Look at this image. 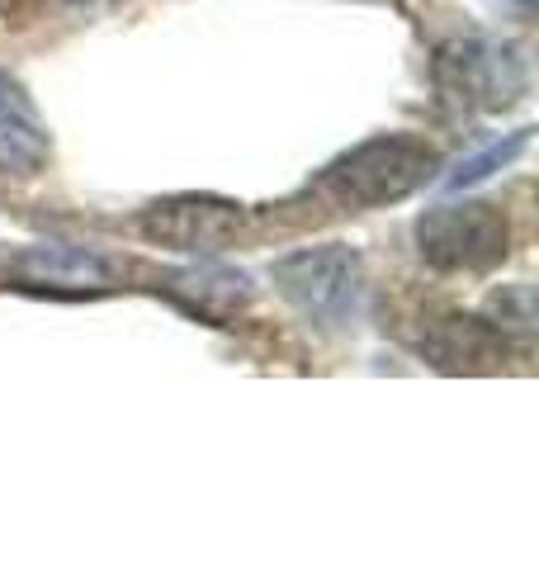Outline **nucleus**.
<instances>
[{
  "label": "nucleus",
  "mask_w": 539,
  "mask_h": 568,
  "mask_svg": "<svg viewBox=\"0 0 539 568\" xmlns=\"http://www.w3.org/2000/svg\"><path fill=\"white\" fill-rule=\"evenodd\" d=\"M526 148V133H516L507 148H492V152H482V156H474V162H464L455 175H449V190H464V185H474V181H482V175H488L492 166H507L511 156Z\"/></svg>",
  "instance_id": "nucleus-10"
},
{
  "label": "nucleus",
  "mask_w": 539,
  "mask_h": 568,
  "mask_svg": "<svg viewBox=\"0 0 539 568\" xmlns=\"http://www.w3.org/2000/svg\"><path fill=\"white\" fill-rule=\"evenodd\" d=\"M421 351L440 369H478L507 355V336H501V327L482 323V317H440L421 342Z\"/></svg>",
  "instance_id": "nucleus-7"
},
{
  "label": "nucleus",
  "mask_w": 539,
  "mask_h": 568,
  "mask_svg": "<svg viewBox=\"0 0 539 568\" xmlns=\"http://www.w3.org/2000/svg\"><path fill=\"white\" fill-rule=\"evenodd\" d=\"M436 171V152L411 138H374L359 142L355 152L336 156L322 175V190L346 209H379L407 200L417 185L430 181Z\"/></svg>",
  "instance_id": "nucleus-1"
},
{
  "label": "nucleus",
  "mask_w": 539,
  "mask_h": 568,
  "mask_svg": "<svg viewBox=\"0 0 539 568\" xmlns=\"http://www.w3.org/2000/svg\"><path fill=\"white\" fill-rule=\"evenodd\" d=\"M275 284L289 304L322 327H340L359 308L365 271L350 246H313V252L284 256L275 265Z\"/></svg>",
  "instance_id": "nucleus-2"
},
{
  "label": "nucleus",
  "mask_w": 539,
  "mask_h": 568,
  "mask_svg": "<svg viewBox=\"0 0 539 568\" xmlns=\"http://www.w3.org/2000/svg\"><path fill=\"white\" fill-rule=\"evenodd\" d=\"M501 71H516V58L511 52H497V48H482V43H469V48H455V52H440L436 62V77H440V91L459 104H511V95L520 91V81Z\"/></svg>",
  "instance_id": "nucleus-5"
},
{
  "label": "nucleus",
  "mask_w": 539,
  "mask_h": 568,
  "mask_svg": "<svg viewBox=\"0 0 539 568\" xmlns=\"http://www.w3.org/2000/svg\"><path fill=\"white\" fill-rule=\"evenodd\" d=\"M138 227H142V237L156 246L209 256V252H223L227 242H237V233L246 227V213H242V204L213 200V194H175V200L152 204L138 219Z\"/></svg>",
  "instance_id": "nucleus-4"
},
{
  "label": "nucleus",
  "mask_w": 539,
  "mask_h": 568,
  "mask_svg": "<svg viewBox=\"0 0 539 568\" xmlns=\"http://www.w3.org/2000/svg\"><path fill=\"white\" fill-rule=\"evenodd\" d=\"M507 242L511 227L497 204H440L417 223L421 261L436 271H492Z\"/></svg>",
  "instance_id": "nucleus-3"
},
{
  "label": "nucleus",
  "mask_w": 539,
  "mask_h": 568,
  "mask_svg": "<svg viewBox=\"0 0 539 568\" xmlns=\"http://www.w3.org/2000/svg\"><path fill=\"white\" fill-rule=\"evenodd\" d=\"M24 271L33 284H67V290L104 284V265L85 252H67V246H33L24 256Z\"/></svg>",
  "instance_id": "nucleus-9"
},
{
  "label": "nucleus",
  "mask_w": 539,
  "mask_h": 568,
  "mask_svg": "<svg viewBox=\"0 0 539 568\" xmlns=\"http://www.w3.org/2000/svg\"><path fill=\"white\" fill-rule=\"evenodd\" d=\"M48 129L29 95L0 71V175H39L48 166Z\"/></svg>",
  "instance_id": "nucleus-6"
},
{
  "label": "nucleus",
  "mask_w": 539,
  "mask_h": 568,
  "mask_svg": "<svg viewBox=\"0 0 539 568\" xmlns=\"http://www.w3.org/2000/svg\"><path fill=\"white\" fill-rule=\"evenodd\" d=\"M77 6H81V0H77Z\"/></svg>",
  "instance_id": "nucleus-11"
},
{
  "label": "nucleus",
  "mask_w": 539,
  "mask_h": 568,
  "mask_svg": "<svg viewBox=\"0 0 539 568\" xmlns=\"http://www.w3.org/2000/svg\"><path fill=\"white\" fill-rule=\"evenodd\" d=\"M166 290H171V298L180 308L200 313V317H209V323H227L232 313L246 308L251 280L237 275V271H223V265H194V271L175 275Z\"/></svg>",
  "instance_id": "nucleus-8"
}]
</instances>
